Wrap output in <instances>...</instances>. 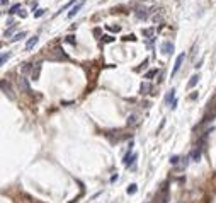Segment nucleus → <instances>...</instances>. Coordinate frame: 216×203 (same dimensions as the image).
<instances>
[{
  "mask_svg": "<svg viewBox=\"0 0 216 203\" xmlns=\"http://www.w3.org/2000/svg\"><path fill=\"white\" fill-rule=\"evenodd\" d=\"M163 55H172L174 53V43H170V41H163L162 46H160Z\"/></svg>",
  "mask_w": 216,
  "mask_h": 203,
  "instance_id": "obj_1",
  "label": "nucleus"
},
{
  "mask_svg": "<svg viewBox=\"0 0 216 203\" xmlns=\"http://www.w3.org/2000/svg\"><path fill=\"white\" fill-rule=\"evenodd\" d=\"M186 60V55L184 53H180L179 56H177V60H175V63H174V68H172V75H175L177 72H179V68L182 67V61Z\"/></svg>",
  "mask_w": 216,
  "mask_h": 203,
  "instance_id": "obj_2",
  "label": "nucleus"
},
{
  "mask_svg": "<svg viewBox=\"0 0 216 203\" xmlns=\"http://www.w3.org/2000/svg\"><path fill=\"white\" fill-rule=\"evenodd\" d=\"M83 4H85V0H78V2H77V4L72 7V10L68 12V17H70V19H72V17H75V15L78 14V10L82 9V5H83Z\"/></svg>",
  "mask_w": 216,
  "mask_h": 203,
  "instance_id": "obj_3",
  "label": "nucleus"
},
{
  "mask_svg": "<svg viewBox=\"0 0 216 203\" xmlns=\"http://www.w3.org/2000/svg\"><path fill=\"white\" fill-rule=\"evenodd\" d=\"M68 56L65 53H63V50H60V48H54V53L49 56V60H67Z\"/></svg>",
  "mask_w": 216,
  "mask_h": 203,
  "instance_id": "obj_4",
  "label": "nucleus"
},
{
  "mask_svg": "<svg viewBox=\"0 0 216 203\" xmlns=\"http://www.w3.org/2000/svg\"><path fill=\"white\" fill-rule=\"evenodd\" d=\"M19 89L22 91V92H31V87H29V82H27L26 77H19Z\"/></svg>",
  "mask_w": 216,
  "mask_h": 203,
  "instance_id": "obj_5",
  "label": "nucleus"
},
{
  "mask_svg": "<svg viewBox=\"0 0 216 203\" xmlns=\"http://www.w3.org/2000/svg\"><path fill=\"white\" fill-rule=\"evenodd\" d=\"M38 39H39L38 36H33V38H29V39H27V43H26V51H31V50H33V48L38 45Z\"/></svg>",
  "mask_w": 216,
  "mask_h": 203,
  "instance_id": "obj_6",
  "label": "nucleus"
},
{
  "mask_svg": "<svg viewBox=\"0 0 216 203\" xmlns=\"http://www.w3.org/2000/svg\"><path fill=\"white\" fill-rule=\"evenodd\" d=\"M201 150H203V147H201V145H197L196 149L192 150V154H191V159H192L194 162H197V161L201 159Z\"/></svg>",
  "mask_w": 216,
  "mask_h": 203,
  "instance_id": "obj_7",
  "label": "nucleus"
},
{
  "mask_svg": "<svg viewBox=\"0 0 216 203\" xmlns=\"http://www.w3.org/2000/svg\"><path fill=\"white\" fill-rule=\"evenodd\" d=\"M2 92H4L9 99H14L12 91H10V87H9V84H5V80H2Z\"/></svg>",
  "mask_w": 216,
  "mask_h": 203,
  "instance_id": "obj_8",
  "label": "nucleus"
},
{
  "mask_svg": "<svg viewBox=\"0 0 216 203\" xmlns=\"http://www.w3.org/2000/svg\"><path fill=\"white\" fill-rule=\"evenodd\" d=\"M174 101H175V89H172L169 94H167V97H165V102H167V104H170V106L174 104Z\"/></svg>",
  "mask_w": 216,
  "mask_h": 203,
  "instance_id": "obj_9",
  "label": "nucleus"
},
{
  "mask_svg": "<svg viewBox=\"0 0 216 203\" xmlns=\"http://www.w3.org/2000/svg\"><path fill=\"white\" fill-rule=\"evenodd\" d=\"M197 82H199V74H196V75H192V77H191V80H189V84H187V87L192 89L197 84Z\"/></svg>",
  "mask_w": 216,
  "mask_h": 203,
  "instance_id": "obj_10",
  "label": "nucleus"
},
{
  "mask_svg": "<svg viewBox=\"0 0 216 203\" xmlns=\"http://www.w3.org/2000/svg\"><path fill=\"white\" fill-rule=\"evenodd\" d=\"M39 70H41V63H36V70L33 68V79H34V80L39 77Z\"/></svg>",
  "mask_w": 216,
  "mask_h": 203,
  "instance_id": "obj_11",
  "label": "nucleus"
},
{
  "mask_svg": "<svg viewBox=\"0 0 216 203\" xmlns=\"http://www.w3.org/2000/svg\"><path fill=\"white\" fill-rule=\"evenodd\" d=\"M26 36H27L26 31H22V33H17V34H15V36L12 38V41H20L22 38H26Z\"/></svg>",
  "mask_w": 216,
  "mask_h": 203,
  "instance_id": "obj_12",
  "label": "nucleus"
},
{
  "mask_svg": "<svg viewBox=\"0 0 216 203\" xmlns=\"http://www.w3.org/2000/svg\"><path fill=\"white\" fill-rule=\"evenodd\" d=\"M136 190H138V186H136V184H129V186H128V190H126V191H128V195H135Z\"/></svg>",
  "mask_w": 216,
  "mask_h": 203,
  "instance_id": "obj_13",
  "label": "nucleus"
},
{
  "mask_svg": "<svg viewBox=\"0 0 216 203\" xmlns=\"http://www.w3.org/2000/svg\"><path fill=\"white\" fill-rule=\"evenodd\" d=\"M148 91H150V84H148V82L141 84V94H148Z\"/></svg>",
  "mask_w": 216,
  "mask_h": 203,
  "instance_id": "obj_14",
  "label": "nucleus"
},
{
  "mask_svg": "<svg viewBox=\"0 0 216 203\" xmlns=\"http://www.w3.org/2000/svg\"><path fill=\"white\" fill-rule=\"evenodd\" d=\"M9 58H10V53L7 51V53H4V55H2V58H0V63H2V65H5V61L9 60Z\"/></svg>",
  "mask_w": 216,
  "mask_h": 203,
  "instance_id": "obj_15",
  "label": "nucleus"
},
{
  "mask_svg": "<svg viewBox=\"0 0 216 203\" xmlns=\"http://www.w3.org/2000/svg\"><path fill=\"white\" fill-rule=\"evenodd\" d=\"M109 31H114V33H119L121 31V26H107Z\"/></svg>",
  "mask_w": 216,
  "mask_h": 203,
  "instance_id": "obj_16",
  "label": "nucleus"
},
{
  "mask_svg": "<svg viewBox=\"0 0 216 203\" xmlns=\"http://www.w3.org/2000/svg\"><path fill=\"white\" fill-rule=\"evenodd\" d=\"M153 75H157V70H150V72H146V74H145V79H151Z\"/></svg>",
  "mask_w": 216,
  "mask_h": 203,
  "instance_id": "obj_17",
  "label": "nucleus"
},
{
  "mask_svg": "<svg viewBox=\"0 0 216 203\" xmlns=\"http://www.w3.org/2000/svg\"><path fill=\"white\" fill-rule=\"evenodd\" d=\"M19 9H20V5H19V4H15V5L10 7V10H9V12H10V14H15L17 10H19Z\"/></svg>",
  "mask_w": 216,
  "mask_h": 203,
  "instance_id": "obj_18",
  "label": "nucleus"
},
{
  "mask_svg": "<svg viewBox=\"0 0 216 203\" xmlns=\"http://www.w3.org/2000/svg\"><path fill=\"white\" fill-rule=\"evenodd\" d=\"M44 10H46V9H38V10L34 12V17H41V15L44 14Z\"/></svg>",
  "mask_w": 216,
  "mask_h": 203,
  "instance_id": "obj_19",
  "label": "nucleus"
},
{
  "mask_svg": "<svg viewBox=\"0 0 216 203\" xmlns=\"http://www.w3.org/2000/svg\"><path fill=\"white\" fill-rule=\"evenodd\" d=\"M153 34V29H145L143 31V36H151Z\"/></svg>",
  "mask_w": 216,
  "mask_h": 203,
  "instance_id": "obj_20",
  "label": "nucleus"
},
{
  "mask_svg": "<svg viewBox=\"0 0 216 203\" xmlns=\"http://www.w3.org/2000/svg\"><path fill=\"white\" fill-rule=\"evenodd\" d=\"M104 41H106V43H111V41H114V38L109 36V34H106V36H104Z\"/></svg>",
  "mask_w": 216,
  "mask_h": 203,
  "instance_id": "obj_21",
  "label": "nucleus"
},
{
  "mask_svg": "<svg viewBox=\"0 0 216 203\" xmlns=\"http://www.w3.org/2000/svg\"><path fill=\"white\" fill-rule=\"evenodd\" d=\"M124 39H131V41H136L135 34H128V36H124Z\"/></svg>",
  "mask_w": 216,
  "mask_h": 203,
  "instance_id": "obj_22",
  "label": "nucleus"
},
{
  "mask_svg": "<svg viewBox=\"0 0 216 203\" xmlns=\"http://www.w3.org/2000/svg\"><path fill=\"white\" fill-rule=\"evenodd\" d=\"M29 70H31V67H29V63H26V65H24V68H22V72H24V74H27Z\"/></svg>",
  "mask_w": 216,
  "mask_h": 203,
  "instance_id": "obj_23",
  "label": "nucleus"
},
{
  "mask_svg": "<svg viewBox=\"0 0 216 203\" xmlns=\"http://www.w3.org/2000/svg\"><path fill=\"white\" fill-rule=\"evenodd\" d=\"M67 41H68V43H72V45H75V43H77V41L73 39V36H67Z\"/></svg>",
  "mask_w": 216,
  "mask_h": 203,
  "instance_id": "obj_24",
  "label": "nucleus"
},
{
  "mask_svg": "<svg viewBox=\"0 0 216 203\" xmlns=\"http://www.w3.org/2000/svg\"><path fill=\"white\" fill-rule=\"evenodd\" d=\"M135 123H136V116L133 115L131 118H129V125H135Z\"/></svg>",
  "mask_w": 216,
  "mask_h": 203,
  "instance_id": "obj_25",
  "label": "nucleus"
},
{
  "mask_svg": "<svg viewBox=\"0 0 216 203\" xmlns=\"http://www.w3.org/2000/svg\"><path fill=\"white\" fill-rule=\"evenodd\" d=\"M170 162H172V164H177V162H179V157H177V156H174L172 159H170Z\"/></svg>",
  "mask_w": 216,
  "mask_h": 203,
  "instance_id": "obj_26",
  "label": "nucleus"
},
{
  "mask_svg": "<svg viewBox=\"0 0 216 203\" xmlns=\"http://www.w3.org/2000/svg\"><path fill=\"white\" fill-rule=\"evenodd\" d=\"M19 15H20V17H22V19H24V17H26L27 14H26V12H24V10H22V9H20V10H19Z\"/></svg>",
  "mask_w": 216,
  "mask_h": 203,
  "instance_id": "obj_27",
  "label": "nucleus"
},
{
  "mask_svg": "<svg viewBox=\"0 0 216 203\" xmlns=\"http://www.w3.org/2000/svg\"><path fill=\"white\" fill-rule=\"evenodd\" d=\"M5 4H7V0H2V5H5Z\"/></svg>",
  "mask_w": 216,
  "mask_h": 203,
  "instance_id": "obj_28",
  "label": "nucleus"
}]
</instances>
